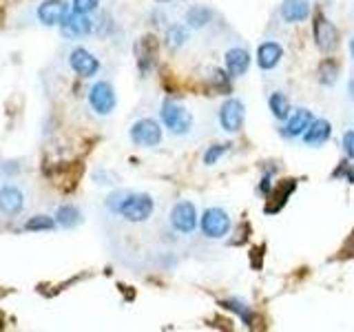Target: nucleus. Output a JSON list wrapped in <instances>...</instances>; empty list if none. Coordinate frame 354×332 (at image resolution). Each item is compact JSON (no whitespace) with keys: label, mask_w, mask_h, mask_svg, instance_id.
<instances>
[{"label":"nucleus","mask_w":354,"mask_h":332,"mask_svg":"<svg viewBox=\"0 0 354 332\" xmlns=\"http://www.w3.org/2000/svg\"><path fill=\"white\" fill-rule=\"evenodd\" d=\"M106 206L111 213H118L131 224H142L155 210V202L149 193H113L106 199Z\"/></svg>","instance_id":"nucleus-1"},{"label":"nucleus","mask_w":354,"mask_h":332,"mask_svg":"<svg viewBox=\"0 0 354 332\" xmlns=\"http://www.w3.org/2000/svg\"><path fill=\"white\" fill-rule=\"evenodd\" d=\"M162 124L169 129L173 136H186L193 129V113L186 107L173 102V100H164L160 109Z\"/></svg>","instance_id":"nucleus-2"},{"label":"nucleus","mask_w":354,"mask_h":332,"mask_svg":"<svg viewBox=\"0 0 354 332\" xmlns=\"http://www.w3.org/2000/svg\"><path fill=\"white\" fill-rule=\"evenodd\" d=\"M118 104V98H115V89L111 82L106 80H97L93 82V86L88 89V107L93 109L95 116H111L113 109Z\"/></svg>","instance_id":"nucleus-3"},{"label":"nucleus","mask_w":354,"mask_h":332,"mask_svg":"<svg viewBox=\"0 0 354 332\" xmlns=\"http://www.w3.org/2000/svg\"><path fill=\"white\" fill-rule=\"evenodd\" d=\"M230 226H232L230 215L226 213L224 208L210 206V208L204 210V215H202V232H204L208 239H221V237H226L228 232H230Z\"/></svg>","instance_id":"nucleus-4"},{"label":"nucleus","mask_w":354,"mask_h":332,"mask_svg":"<svg viewBox=\"0 0 354 332\" xmlns=\"http://www.w3.org/2000/svg\"><path fill=\"white\" fill-rule=\"evenodd\" d=\"M131 142L142 149H155L162 142V129L155 120L142 118L131 127Z\"/></svg>","instance_id":"nucleus-5"},{"label":"nucleus","mask_w":354,"mask_h":332,"mask_svg":"<svg viewBox=\"0 0 354 332\" xmlns=\"http://www.w3.org/2000/svg\"><path fill=\"white\" fill-rule=\"evenodd\" d=\"M171 226L182 232V235H191L197 228V208L191 204V202H177L173 208H171Z\"/></svg>","instance_id":"nucleus-6"},{"label":"nucleus","mask_w":354,"mask_h":332,"mask_svg":"<svg viewBox=\"0 0 354 332\" xmlns=\"http://www.w3.org/2000/svg\"><path fill=\"white\" fill-rule=\"evenodd\" d=\"M243 118H246V107L237 98L226 100L219 109V124L226 133H237L243 127Z\"/></svg>","instance_id":"nucleus-7"},{"label":"nucleus","mask_w":354,"mask_h":332,"mask_svg":"<svg viewBox=\"0 0 354 332\" xmlns=\"http://www.w3.org/2000/svg\"><path fill=\"white\" fill-rule=\"evenodd\" d=\"M93 29H95V22L88 18V14H77V11H69L60 25V33L64 38L86 36V33H93Z\"/></svg>","instance_id":"nucleus-8"},{"label":"nucleus","mask_w":354,"mask_h":332,"mask_svg":"<svg viewBox=\"0 0 354 332\" xmlns=\"http://www.w3.org/2000/svg\"><path fill=\"white\" fill-rule=\"evenodd\" d=\"M69 66L80 77H91L100 71V60L84 47H75L69 53Z\"/></svg>","instance_id":"nucleus-9"},{"label":"nucleus","mask_w":354,"mask_h":332,"mask_svg":"<svg viewBox=\"0 0 354 332\" xmlns=\"http://www.w3.org/2000/svg\"><path fill=\"white\" fill-rule=\"evenodd\" d=\"M66 14H69V7L64 0H42L38 7V20L44 27H60Z\"/></svg>","instance_id":"nucleus-10"},{"label":"nucleus","mask_w":354,"mask_h":332,"mask_svg":"<svg viewBox=\"0 0 354 332\" xmlns=\"http://www.w3.org/2000/svg\"><path fill=\"white\" fill-rule=\"evenodd\" d=\"M315 40L321 51H332L339 44V31L326 16H319L315 22Z\"/></svg>","instance_id":"nucleus-11"},{"label":"nucleus","mask_w":354,"mask_h":332,"mask_svg":"<svg viewBox=\"0 0 354 332\" xmlns=\"http://www.w3.org/2000/svg\"><path fill=\"white\" fill-rule=\"evenodd\" d=\"M25 208V195L18 186H3L0 188V213L9 217L18 215Z\"/></svg>","instance_id":"nucleus-12"},{"label":"nucleus","mask_w":354,"mask_h":332,"mask_svg":"<svg viewBox=\"0 0 354 332\" xmlns=\"http://www.w3.org/2000/svg\"><path fill=\"white\" fill-rule=\"evenodd\" d=\"M330 133H332V124L328 120L319 118V120H313L310 122V127L306 129L304 133V144H308V147H324V142L330 140Z\"/></svg>","instance_id":"nucleus-13"},{"label":"nucleus","mask_w":354,"mask_h":332,"mask_svg":"<svg viewBox=\"0 0 354 332\" xmlns=\"http://www.w3.org/2000/svg\"><path fill=\"white\" fill-rule=\"evenodd\" d=\"M136 53H138L140 71L147 73L155 62V55H158V40L153 36H142L136 44Z\"/></svg>","instance_id":"nucleus-14"},{"label":"nucleus","mask_w":354,"mask_h":332,"mask_svg":"<svg viewBox=\"0 0 354 332\" xmlns=\"http://www.w3.org/2000/svg\"><path fill=\"white\" fill-rule=\"evenodd\" d=\"M281 58H283V49H281L279 42L270 40V42L259 44V49H257V64H259V69L270 71V69H274L277 64H279Z\"/></svg>","instance_id":"nucleus-15"},{"label":"nucleus","mask_w":354,"mask_h":332,"mask_svg":"<svg viewBox=\"0 0 354 332\" xmlns=\"http://www.w3.org/2000/svg\"><path fill=\"white\" fill-rule=\"evenodd\" d=\"M310 122H313V113H310L308 109H297L295 113H290V118L286 120V127L281 129V133L286 138H299L306 133Z\"/></svg>","instance_id":"nucleus-16"},{"label":"nucleus","mask_w":354,"mask_h":332,"mask_svg":"<svg viewBox=\"0 0 354 332\" xmlns=\"http://www.w3.org/2000/svg\"><path fill=\"white\" fill-rule=\"evenodd\" d=\"M250 66V53L243 47H232L226 51V69L230 77H241Z\"/></svg>","instance_id":"nucleus-17"},{"label":"nucleus","mask_w":354,"mask_h":332,"mask_svg":"<svg viewBox=\"0 0 354 332\" xmlns=\"http://www.w3.org/2000/svg\"><path fill=\"white\" fill-rule=\"evenodd\" d=\"M279 14H281L283 22L297 25V22H304L308 18V14H310V3H308V0H283Z\"/></svg>","instance_id":"nucleus-18"},{"label":"nucleus","mask_w":354,"mask_h":332,"mask_svg":"<svg viewBox=\"0 0 354 332\" xmlns=\"http://www.w3.org/2000/svg\"><path fill=\"white\" fill-rule=\"evenodd\" d=\"M295 186H297L295 180H286L277 188H270V193H268L270 202L266 206V213H277V210H281V206L288 202V197H290V193L295 191Z\"/></svg>","instance_id":"nucleus-19"},{"label":"nucleus","mask_w":354,"mask_h":332,"mask_svg":"<svg viewBox=\"0 0 354 332\" xmlns=\"http://www.w3.org/2000/svg\"><path fill=\"white\" fill-rule=\"evenodd\" d=\"M55 221H58V226H62V228H75L82 221V213L77 206L64 204L55 210Z\"/></svg>","instance_id":"nucleus-20"},{"label":"nucleus","mask_w":354,"mask_h":332,"mask_svg":"<svg viewBox=\"0 0 354 332\" xmlns=\"http://www.w3.org/2000/svg\"><path fill=\"white\" fill-rule=\"evenodd\" d=\"M213 16H215L213 9H208V7H191L186 14V22H188V27L202 29L208 22H213Z\"/></svg>","instance_id":"nucleus-21"},{"label":"nucleus","mask_w":354,"mask_h":332,"mask_svg":"<svg viewBox=\"0 0 354 332\" xmlns=\"http://www.w3.org/2000/svg\"><path fill=\"white\" fill-rule=\"evenodd\" d=\"M268 107H270V111H272V116L277 118V120H288L290 118V100H288L281 91H274L270 98H268Z\"/></svg>","instance_id":"nucleus-22"},{"label":"nucleus","mask_w":354,"mask_h":332,"mask_svg":"<svg viewBox=\"0 0 354 332\" xmlns=\"http://www.w3.org/2000/svg\"><path fill=\"white\" fill-rule=\"evenodd\" d=\"M219 306H224V308H228V310H232L243 324L246 326H252V319H254V315H252V310L246 306V304H241L239 299H228V302H219Z\"/></svg>","instance_id":"nucleus-23"},{"label":"nucleus","mask_w":354,"mask_h":332,"mask_svg":"<svg viewBox=\"0 0 354 332\" xmlns=\"http://www.w3.org/2000/svg\"><path fill=\"white\" fill-rule=\"evenodd\" d=\"M55 226H58V221H55V217H49V215H36L25 221V230H31V232L53 230Z\"/></svg>","instance_id":"nucleus-24"},{"label":"nucleus","mask_w":354,"mask_h":332,"mask_svg":"<svg viewBox=\"0 0 354 332\" xmlns=\"http://www.w3.org/2000/svg\"><path fill=\"white\" fill-rule=\"evenodd\" d=\"M337 77H339V64L335 60H324V64H321V69H319L321 84L332 86L337 82Z\"/></svg>","instance_id":"nucleus-25"},{"label":"nucleus","mask_w":354,"mask_h":332,"mask_svg":"<svg viewBox=\"0 0 354 332\" xmlns=\"http://www.w3.org/2000/svg\"><path fill=\"white\" fill-rule=\"evenodd\" d=\"M166 42H169L171 49H180L188 42V31L182 25H173L169 29V33H166Z\"/></svg>","instance_id":"nucleus-26"},{"label":"nucleus","mask_w":354,"mask_h":332,"mask_svg":"<svg viewBox=\"0 0 354 332\" xmlns=\"http://www.w3.org/2000/svg\"><path fill=\"white\" fill-rule=\"evenodd\" d=\"M228 151V144H215V147H210L204 155V164L206 166H213L221 160V155Z\"/></svg>","instance_id":"nucleus-27"},{"label":"nucleus","mask_w":354,"mask_h":332,"mask_svg":"<svg viewBox=\"0 0 354 332\" xmlns=\"http://www.w3.org/2000/svg\"><path fill=\"white\" fill-rule=\"evenodd\" d=\"M97 5H100V0H71V7L77 14H93Z\"/></svg>","instance_id":"nucleus-28"},{"label":"nucleus","mask_w":354,"mask_h":332,"mask_svg":"<svg viewBox=\"0 0 354 332\" xmlns=\"http://www.w3.org/2000/svg\"><path fill=\"white\" fill-rule=\"evenodd\" d=\"M341 144H343V151H346L348 158H350V160H354V129H350V131L343 133Z\"/></svg>","instance_id":"nucleus-29"},{"label":"nucleus","mask_w":354,"mask_h":332,"mask_svg":"<svg viewBox=\"0 0 354 332\" xmlns=\"http://www.w3.org/2000/svg\"><path fill=\"white\" fill-rule=\"evenodd\" d=\"M335 175H341V177H346L348 182H352L354 184V166L352 164H348V162H343L339 169H337V173Z\"/></svg>","instance_id":"nucleus-30"},{"label":"nucleus","mask_w":354,"mask_h":332,"mask_svg":"<svg viewBox=\"0 0 354 332\" xmlns=\"http://www.w3.org/2000/svg\"><path fill=\"white\" fill-rule=\"evenodd\" d=\"M93 180H95L97 184H115V182H113V180H115V175L104 173V171H95V173H93Z\"/></svg>","instance_id":"nucleus-31"},{"label":"nucleus","mask_w":354,"mask_h":332,"mask_svg":"<svg viewBox=\"0 0 354 332\" xmlns=\"http://www.w3.org/2000/svg\"><path fill=\"white\" fill-rule=\"evenodd\" d=\"M348 95H350V100L354 102V73L350 75V80H348Z\"/></svg>","instance_id":"nucleus-32"},{"label":"nucleus","mask_w":354,"mask_h":332,"mask_svg":"<svg viewBox=\"0 0 354 332\" xmlns=\"http://www.w3.org/2000/svg\"><path fill=\"white\" fill-rule=\"evenodd\" d=\"M350 53H352V58H354V38L350 40Z\"/></svg>","instance_id":"nucleus-33"}]
</instances>
